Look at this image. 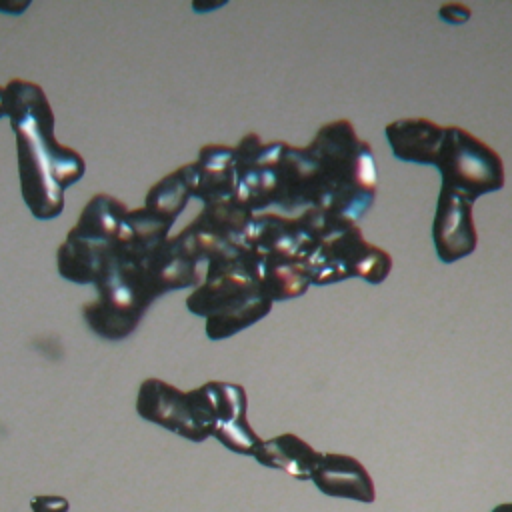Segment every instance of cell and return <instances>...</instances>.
Returning a JSON list of instances; mask_svg holds the SVG:
<instances>
[{"label": "cell", "instance_id": "obj_1", "mask_svg": "<svg viewBox=\"0 0 512 512\" xmlns=\"http://www.w3.org/2000/svg\"><path fill=\"white\" fill-rule=\"evenodd\" d=\"M4 112L16 134L22 198L38 220H52L62 212L64 190L84 176V158L56 142L52 106L38 84L10 80Z\"/></svg>", "mask_w": 512, "mask_h": 512}, {"label": "cell", "instance_id": "obj_2", "mask_svg": "<svg viewBox=\"0 0 512 512\" xmlns=\"http://www.w3.org/2000/svg\"><path fill=\"white\" fill-rule=\"evenodd\" d=\"M128 210L100 192L82 210L76 226L58 248V272L76 284H96L112 262Z\"/></svg>", "mask_w": 512, "mask_h": 512}, {"label": "cell", "instance_id": "obj_3", "mask_svg": "<svg viewBox=\"0 0 512 512\" xmlns=\"http://www.w3.org/2000/svg\"><path fill=\"white\" fill-rule=\"evenodd\" d=\"M434 166L442 176V190L468 202L504 186L500 156L482 140L458 126H446Z\"/></svg>", "mask_w": 512, "mask_h": 512}, {"label": "cell", "instance_id": "obj_4", "mask_svg": "<svg viewBox=\"0 0 512 512\" xmlns=\"http://www.w3.org/2000/svg\"><path fill=\"white\" fill-rule=\"evenodd\" d=\"M304 260L314 284L334 282L348 276H362L368 282H382L390 270L384 250L364 242L362 232L348 218H338L328 230V238Z\"/></svg>", "mask_w": 512, "mask_h": 512}, {"label": "cell", "instance_id": "obj_5", "mask_svg": "<svg viewBox=\"0 0 512 512\" xmlns=\"http://www.w3.org/2000/svg\"><path fill=\"white\" fill-rule=\"evenodd\" d=\"M136 412L140 418L192 442H204L212 436V406L204 384L182 392L160 378H148L140 384Z\"/></svg>", "mask_w": 512, "mask_h": 512}, {"label": "cell", "instance_id": "obj_6", "mask_svg": "<svg viewBox=\"0 0 512 512\" xmlns=\"http://www.w3.org/2000/svg\"><path fill=\"white\" fill-rule=\"evenodd\" d=\"M212 406V436L228 450L252 456L262 442L246 420V392L240 384L206 382Z\"/></svg>", "mask_w": 512, "mask_h": 512}, {"label": "cell", "instance_id": "obj_7", "mask_svg": "<svg viewBox=\"0 0 512 512\" xmlns=\"http://www.w3.org/2000/svg\"><path fill=\"white\" fill-rule=\"evenodd\" d=\"M432 234L442 262H454L474 252L476 228L470 202L440 188Z\"/></svg>", "mask_w": 512, "mask_h": 512}, {"label": "cell", "instance_id": "obj_8", "mask_svg": "<svg viewBox=\"0 0 512 512\" xmlns=\"http://www.w3.org/2000/svg\"><path fill=\"white\" fill-rule=\"evenodd\" d=\"M316 488L332 498H348L370 504L376 498L372 476L360 460L348 454H322L310 474Z\"/></svg>", "mask_w": 512, "mask_h": 512}, {"label": "cell", "instance_id": "obj_9", "mask_svg": "<svg viewBox=\"0 0 512 512\" xmlns=\"http://www.w3.org/2000/svg\"><path fill=\"white\" fill-rule=\"evenodd\" d=\"M194 196L206 204L226 202L234 196V150L226 146H204L192 164Z\"/></svg>", "mask_w": 512, "mask_h": 512}, {"label": "cell", "instance_id": "obj_10", "mask_svg": "<svg viewBox=\"0 0 512 512\" xmlns=\"http://www.w3.org/2000/svg\"><path fill=\"white\" fill-rule=\"evenodd\" d=\"M386 136L398 160L434 164L444 128L424 118L398 120L386 126Z\"/></svg>", "mask_w": 512, "mask_h": 512}, {"label": "cell", "instance_id": "obj_11", "mask_svg": "<svg viewBox=\"0 0 512 512\" xmlns=\"http://www.w3.org/2000/svg\"><path fill=\"white\" fill-rule=\"evenodd\" d=\"M258 464L282 470L298 480H310L320 452L292 432L280 434L270 440H262L252 454Z\"/></svg>", "mask_w": 512, "mask_h": 512}, {"label": "cell", "instance_id": "obj_12", "mask_svg": "<svg viewBox=\"0 0 512 512\" xmlns=\"http://www.w3.org/2000/svg\"><path fill=\"white\" fill-rule=\"evenodd\" d=\"M194 192V172L192 164L182 166L168 176H164L160 182H156L144 202V208L162 218L164 222L172 224L180 210L186 206L188 198Z\"/></svg>", "mask_w": 512, "mask_h": 512}, {"label": "cell", "instance_id": "obj_13", "mask_svg": "<svg viewBox=\"0 0 512 512\" xmlns=\"http://www.w3.org/2000/svg\"><path fill=\"white\" fill-rule=\"evenodd\" d=\"M32 512H68V500L62 496H34L30 500Z\"/></svg>", "mask_w": 512, "mask_h": 512}, {"label": "cell", "instance_id": "obj_14", "mask_svg": "<svg viewBox=\"0 0 512 512\" xmlns=\"http://www.w3.org/2000/svg\"><path fill=\"white\" fill-rule=\"evenodd\" d=\"M440 16L442 20L450 22V24H462L470 18V10L464 4H446L440 8Z\"/></svg>", "mask_w": 512, "mask_h": 512}, {"label": "cell", "instance_id": "obj_15", "mask_svg": "<svg viewBox=\"0 0 512 512\" xmlns=\"http://www.w3.org/2000/svg\"><path fill=\"white\" fill-rule=\"evenodd\" d=\"M28 0L20 2V4H14V2H0V12H6V14H12V16H18L22 14L26 8H28Z\"/></svg>", "mask_w": 512, "mask_h": 512}, {"label": "cell", "instance_id": "obj_16", "mask_svg": "<svg viewBox=\"0 0 512 512\" xmlns=\"http://www.w3.org/2000/svg\"><path fill=\"white\" fill-rule=\"evenodd\" d=\"M492 512H512V502H506V504H498L492 508Z\"/></svg>", "mask_w": 512, "mask_h": 512}, {"label": "cell", "instance_id": "obj_17", "mask_svg": "<svg viewBox=\"0 0 512 512\" xmlns=\"http://www.w3.org/2000/svg\"><path fill=\"white\" fill-rule=\"evenodd\" d=\"M2 116H6V112H4V88L0 86V118Z\"/></svg>", "mask_w": 512, "mask_h": 512}]
</instances>
